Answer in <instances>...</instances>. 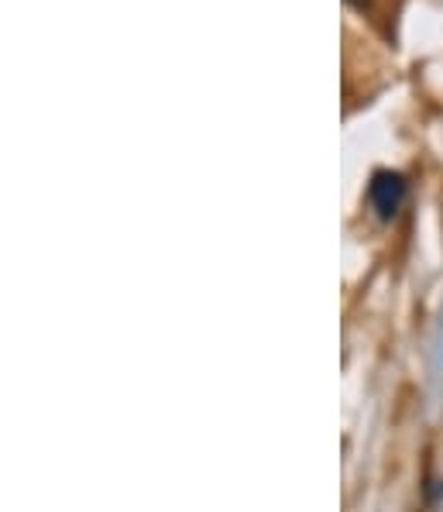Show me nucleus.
<instances>
[{"mask_svg":"<svg viewBox=\"0 0 443 512\" xmlns=\"http://www.w3.org/2000/svg\"><path fill=\"white\" fill-rule=\"evenodd\" d=\"M402 200H406V186H402V179L392 176V172H378L375 183H371V203H375L385 217H392L395 210L402 207Z\"/></svg>","mask_w":443,"mask_h":512,"instance_id":"f257e3e1","label":"nucleus"},{"mask_svg":"<svg viewBox=\"0 0 443 512\" xmlns=\"http://www.w3.org/2000/svg\"><path fill=\"white\" fill-rule=\"evenodd\" d=\"M347 4H351V7H358V11H365V7H368V0H347Z\"/></svg>","mask_w":443,"mask_h":512,"instance_id":"f03ea898","label":"nucleus"}]
</instances>
